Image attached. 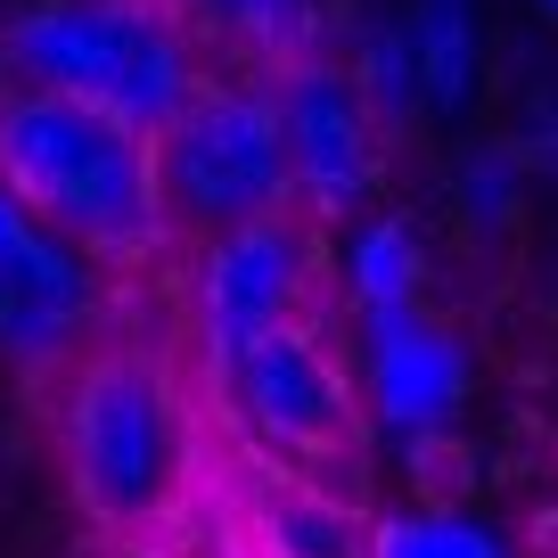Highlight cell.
Instances as JSON below:
<instances>
[{
    "label": "cell",
    "mask_w": 558,
    "mask_h": 558,
    "mask_svg": "<svg viewBox=\"0 0 558 558\" xmlns=\"http://www.w3.org/2000/svg\"><path fill=\"white\" fill-rule=\"evenodd\" d=\"M418 41V74H427V107L460 116L476 99V74H485V9L476 0H411L402 9Z\"/></svg>",
    "instance_id": "4fadbf2b"
},
{
    "label": "cell",
    "mask_w": 558,
    "mask_h": 558,
    "mask_svg": "<svg viewBox=\"0 0 558 558\" xmlns=\"http://www.w3.org/2000/svg\"><path fill=\"white\" fill-rule=\"evenodd\" d=\"M107 558H148V550H107Z\"/></svg>",
    "instance_id": "ac0fdd59"
},
{
    "label": "cell",
    "mask_w": 558,
    "mask_h": 558,
    "mask_svg": "<svg viewBox=\"0 0 558 558\" xmlns=\"http://www.w3.org/2000/svg\"><path fill=\"white\" fill-rule=\"evenodd\" d=\"M50 436L74 509L107 550L165 558L206 509V411L173 353L140 345V337H99L58 378Z\"/></svg>",
    "instance_id": "6da1fadb"
},
{
    "label": "cell",
    "mask_w": 558,
    "mask_h": 558,
    "mask_svg": "<svg viewBox=\"0 0 558 558\" xmlns=\"http://www.w3.org/2000/svg\"><path fill=\"white\" fill-rule=\"evenodd\" d=\"M206 402L230 427V444L246 452V469L320 476V485L362 452V427H369L362 378H353V362L329 345L320 313H304V320H288V329L206 362Z\"/></svg>",
    "instance_id": "277c9868"
},
{
    "label": "cell",
    "mask_w": 558,
    "mask_h": 558,
    "mask_svg": "<svg viewBox=\"0 0 558 558\" xmlns=\"http://www.w3.org/2000/svg\"><path fill=\"white\" fill-rule=\"evenodd\" d=\"M337 279H345V304L362 329L402 313H427V239L402 214H362L337 246Z\"/></svg>",
    "instance_id": "8fae6325"
},
{
    "label": "cell",
    "mask_w": 558,
    "mask_h": 558,
    "mask_svg": "<svg viewBox=\"0 0 558 558\" xmlns=\"http://www.w3.org/2000/svg\"><path fill=\"white\" fill-rule=\"evenodd\" d=\"M362 558H525V550L485 509L411 501V509H386V518L362 525Z\"/></svg>",
    "instance_id": "7c38bea8"
},
{
    "label": "cell",
    "mask_w": 558,
    "mask_h": 558,
    "mask_svg": "<svg viewBox=\"0 0 558 558\" xmlns=\"http://www.w3.org/2000/svg\"><path fill=\"white\" fill-rule=\"evenodd\" d=\"M0 501H9V427H0Z\"/></svg>",
    "instance_id": "2e32d148"
},
{
    "label": "cell",
    "mask_w": 558,
    "mask_h": 558,
    "mask_svg": "<svg viewBox=\"0 0 558 558\" xmlns=\"http://www.w3.org/2000/svg\"><path fill=\"white\" fill-rule=\"evenodd\" d=\"M0 74L165 132L214 83L181 0H17L0 17Z\"/></svg>",
    "instance_id": "3957f363"
},
{
    "label": "cell",
    "mask_w": 558,
    "mask_h": 558,
    "mask_svg": "<svg viewBox=\"0 0 558 558\" xmlns=\"http://www.w3.org/2000/svg\"><path fill=\"white\" fill-rule=\"evenodd\" d=\"M353 378H362L369 427L402 452H427L469 411V345L436 313H402V320L362 329V369Z\"/></svg>",
    "instance_id": "9c48e42d"
},
{
    "label": "cell",
    "mask_w": 558,
    "mask_h": 558,
    "mask_svg": "<svg viewBox=\"0 0 558 558\" xmlns=\"http://www.w3.org/2000/svg\"><path fill=\"white\" fill-rule=\"evenodd\" d=\"M313 271H320V230L304 222V214H271V222L206 239L197 263H190L197 362H222V353L304 320L313 313Z\"/></svg>",
    "instance_id": "52a82bcc"
},
{
    "label": "cell",
    "mask_w": 558,
    "mask_h": 558,
    "mask_svg": "<svg viewBox=\"0 0 558 558\" xmlns=\"http://www.w3.org/2000/svg\"><path fill=\"white\" fill-rule=\"evenodd\" d=\"M345 66H353V83H362L369 116H378L386 132L418 123V107H427V74H418V41H411V25H402V17H369Z\"/></svg>",
    "instance_id": "5bb4252c"
},
{
    "label": "cell",
    "mask_w": 558,
    "mask_h": 558,
    "mask_svg": "<svg viewBox=\"0 0 558 558\" xmlns=\"http://www.w3.org/2000/svg\"><path fill=\"white\" fill-rule=\"evenodd\" d=\"M157 173L181 239H222V230L296 214V165H288V123L279 90L255 74H214L190 107L157 132Z\"/></svg>",
    "instance_id": "5b68a950"
},
{
    "label": "cell",
    "mask_w": 558,
    "mask_h": 558,
    "mask_svg": "<svg viewBox=\"0 0 558 558\" xmlns=\"http://www.w3.org/2000/svg\"><path fill=\"white\" fill-rule=\"evenodd\" d=\"M279 123H288V165H296V214L304 222H362L369 190H378V140L386 123L369 116L353 66L304 50L271 66Z\"/></svg>",
    "instance_id": "ba28073f"
},
{
    "label": "cell",
    "mask_w": 558,
    "mask_h": 558,
    "mask_svg": "<svg viewBox=\"0 0 558 558\" xmlns=\"http://www.w3.org/2000/svg\"><path fill=\"white\" fill-rule=\"evenodd\" d=\"M0 173L99 271H148L181 239L157 173V132L107 116V107L0 83Z\"/></svg>",
    "instance_id": "7a4b0ae2"
},
{
    "label": "cell",
    "mask_w": 558,
    "mask_h": 558,
    "mask_svg": "<svg viewBox=\"0 0 558 558\" xmlns=\"http://www.w3.org/2000/svg\"><path fill=\"white\" fill-rule=\"evenodd\" d=\"M460 206H469V222L501 230L509 214L525 206V165H518V148H476V157L460 165Z\"/></svg>",
    "instance_id": "9a60e30c"
},
{
    "label": "cell",
    "mask_w": 558,
    "mask_h": 558,
    "mask_svg": "<svg viewBox=\"0 0 558 558\" xmlns=\"http://www.w3.org/2000/svg\"><path fill=\"white\" fill-rule=\"evenodd\" d=\"M534 9H542V17H550V25H558V0H534Z\"/></svg>",
    "instance_id": "e0dca14e"
},
{
    "label": "cell",
    "mask_w": 558,
    "mask_h": 558,
    "mask_svg": "<svg viewBox=\"0 0 558 558\" xmlns=\"http://www.w3.org/2000/svg\"><path fill=\"white\" fill-rule=\"evenodd\" d=\"M246 542L255 558H362V525L320 476L246 469Z\"/></svg>",
    "instance_id": "30bf717a"
},
{
    "label": "cell",
    "mask_w": 558,
    "mask_h": 558,
    "mask_svg": "<svg viewBox=\"0 0 558 558\" xmlns=\"http://www.w3.org/2000/svg\"><path fill=\"white\" fill-rule=\"evenodd\" d=\"M107 329V271L66 246L0 173V369L66 378Z\"/></svg>",
    "instance_id": "8992f818"
}]
</instances>
